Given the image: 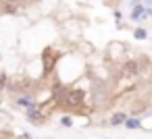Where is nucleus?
I'll return each mask as SVG.
<instances>
[{"instance_id":"obj_5","label":"nucleus","mask_w":152,"mask_h":139,"mask_svg":"<svg viewBox=\"0 0 152 139\" xmlns=\"http://www.w3.org/2000/svg\"><path fill=\"white\" fill-rule=\"evenodd\" d=\"M58 122H61V127H65V129H71V127L75 125V116L67 112V114H63V116H61V120H58Z\"/></svg>"},{"instance_id":"obj_1","label":"nucleus","mask_w":152,"mask_h":139,"mask_svg":"<svg viewBox=\"0 0 152 139\" xmlns=\"http://www.w3.org/2000/svg\"><path fill=\"white\" fill-rule=\"evenodd\" d=\"M11 98H13V104H15L17 108H21L23 112L29 110V108H34V106H38V102H36V98H34V91L15 93V96H11Z\"/></svg>"},{"instance_id":"obj_3","label":"nucleus","mask_w":152,"mask_h":139,"mask_svg":"<svg viewBox=\"0 0 152 139\" xmlns=\"http://www.w3.org/2000/svg\"><path fill=\"white\" fill-rule=\"evenodd\" d=\"M123 46H119V44H110L108 46V60H113V62H117V60H121V62H125L123 60Z\"/></svg>"},{"instance_id":"obj_2","label":"nucleus","mask_w":152,"mask_h":139,"mask_svg":"<svg viewBox=\"0 0 152 139\" xmlns=\"http://www.w3.org/2000/svg\"><path fill=\"white\" fill-rule=\"evenodd\" d=\"M127 116H129L127 110H115V112L106 118V120H108V127H123L125 120H127Z\"/></svg>"},{"instance_id":"obj_4","label":"nucleus","mask_w":152,"mask_h":139,"mask_svg":"<svg viewBox=\"0 0 152 139\" xmlns=\"http://www.w3.org/2000/svg\"><path fill=\"white\" fill-rule=\"evenodd\" d=\"M123 129H127V131H140L142 129V116H127Z\"/></svg>"},{"instance_id":"obj_6","label":"nucleus","mask_w":152,"mask_h":139,"mask_svg":"<svg viewBox=\"0 0 152 139\" xmlns=\"http://www.w3.org/2000/svg\"><path fill=\"white\" fill-rule=\"evenodd\" d=\"M144 15H146L144 4H135V7H133V11H131V17H133V19H140V17H144Z\"/></svg>"},{"instance_id":"obj_7","label":"nucleus","mask_w":152,"mask_h":139,"mask_svg":"<svg viewBox=\"0 0 152 139\" xmlns=\"http://www.w3.org/2000/svg\"><path fill=\"white\" fill-rule=\"evenodd\" d=\"M133 35H135L137 40H146V35H148V33H146V29H142V27H140V29H135V31H133Z\"/></svg>"}]
</instances>
